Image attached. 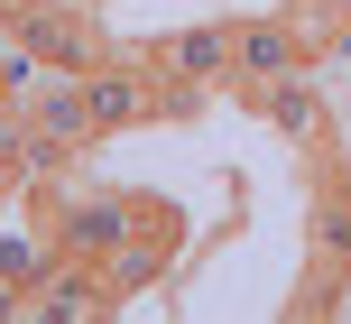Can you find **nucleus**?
Segmentation results:
<instances>
[{
	"label": "nucleus",
	"mask_w": 351,
	"mask_h": 324,
	"mask_svg": "<svg viewBox=\"0 0 351 324\" xmlns=\"http://www.w3.org/2000/svg\"><path fill=\"white\" fill-rule=\"evenodd\" d=\"M250 102H259L268 121L287 130V139H315V130H324V93L305 84V74H278V84H250Z\"/></svg>",
	"instance_id": "nucleus-5"
},
{
	"label": "nucleus",
	"mask_w": 351,
	"mask_h": 324,
	"mask_svg": "<svg viewBox=\"0 0 351 324\" xmlns=\"http://www.w3.org/2000/svg\"><path fill=\"white\" fill-rule=\"evenodd\" d=\"M148 65L185 74V84H213V74H231V28H176L148 47Z\"/></svg>",
	"instance_id": "nucleus-4"
},
{
	"label": "nucleus",
	"mask_w": 351,
	"mask_h": 324,
	"mask_svg": "<svg viewBox=\"0 0 351 324\" xmlns=\"http://www.w3.org/2000/svg\"><path fill=\"white\" fill-rule=\"evenodd\" d=\"M0 37H10V28H0ZM0 56H10V47H0Z\"/></svg>",
	"instance_id": "nucleus-6"
},
{
	"label": "nucleus",
	"mask_w": 351,
	"mask_h": 324,
	"mask_svg": "<svg viewBox=\"0 0 351 324\" xmlns=\"http://www.w3.org/2000/svg\"><path fill=\"white\" fill-rule=\"evenodd\" d=\"M10 102H19V130H28V148H37V176H47V167H74L102 139V130H93V102H84V74H47L37 65Z\"/></svg>",
	"instance_id": "nucleus-1"
},
{
	"label": "nucleus",
	"mask_w": 351,
	"mask_h": 324,
	"mask_svg": "<svg viewBox=\"0 0 351 324\" xmlns=\"http://www.w3.org/2000/svg\"><path fill=\"white\" fill-rule=\"evenodd\" d=\"M84 102H93V130L167 121V74H139V56H102V65L84 74Z\"/></svg>",
	"instance_id": "nucleus-2"
},
{
	"label": "nucleus",
	"mask_w": 351,
	"mask_h": 324,
	"mask_svg": "<svg viewBox=\"0 0 351 324\" xmlns=\"http://www.w3.org/2000/svg\"><path fill=\"white\" fill-rule=\"evenodd\" d=\"M305 37H296V19H241V28H231V74H241V84H278V74H305Z\"/></svg>",
	"instance_id": "nucleus-3"
}]
</instances>
